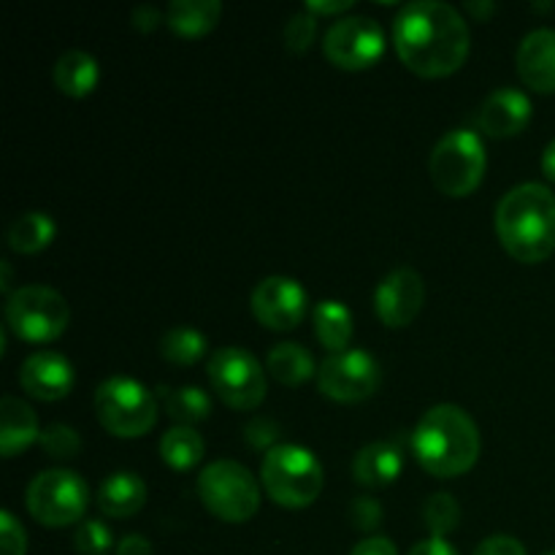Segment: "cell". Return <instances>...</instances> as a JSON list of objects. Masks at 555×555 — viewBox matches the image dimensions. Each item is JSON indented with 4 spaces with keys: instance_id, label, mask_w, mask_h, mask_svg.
<instances>
[{
    "instance_id": "44dd1931",
    "label": "cell",
    "mask_w": 555,
    "mask_h": 555,
    "mask_svg": "<svg viewBox=\"0 0 555 555\" xmlns=\"http://www.w3.org/2000/svg\"><path fill=\"white\" fill-rule=\"evenodd\" d=\"M101 81V68L90 52L70 49L54 63V85L68 98H87Z\"/></svg>"
},
{
    "instance_id": "7c38bea8",
    "label": "cell",
    "mask_w": 555,
    "mask_h": 555,
    "mask_svg": "<svg viewBox=\"0 0 555 555\" xmlns=\"http://www.w3.org/2000/svg\"><path fill=\"white\" fill-rule=\"evenodd\" d=\"M385 30L372 16H345L328 27L323 54L341 70H366L383 57Z\"/></svg>"
},
{
    "instance_id": "d6a6232c",
    "label": "cell",
    "mask_w": 555,
    "mask_h": 555,
    "mask_svg": "<svg viewBox=\"0 0 555 555\" xmlns=\"http://www.w3.org/2000/svg\"><path fill=\"white\" fill-rule=\"evenodd\" d=\"M27 553V534L20 526V520L3 509L0 513V555H25Z\"/></svg>"
},
{
    "instance_id": "ffe728a7",
    "label": "cell",
    "mask_w": 555,
    "mask_h": 555,
    "mask_svg": "<svg viewBox=\"0 0 555 555\" xmlns=\"http://www.w3.org/2000/svg\"><path fill=\"white\" fill-rule=\"evenodd\" d=\"M146 504V482L135 472H117L106 477L98 491V507L114 520L130 518Z\"/></svg>"
},
{
    "instance_id": "4dcf8cb0",
    "label": "cell",
    "mask_w": 555,
    "mask_h": 555,
    "mask_svg": "<svg viewBox=\"0 0 555 555\" xmlns=\"http://www.w3.org/2000/svg\"><path fill=\"white\" fill-rule=\"evenodd\" d=\"M74 545L81 555H106L114 545V534L101 520H81L74 534Z\"/></svg>"
},
{
    "instance_id": "603a6c76",
    "label": "cell",
    "mask_w": 555,
    "mask_h": 555,
    "mask_svg": "<svg viewBox=\"0 0 555 555\" xmlns=\"http://www.w3.org/2000/svg\"><path fill=\"white\" fill-rule=\"evenodd\" d=\"M54 236H57V225H54L47 211H27V215H20L11 222L5 242L14 253L36 255L47 249L54 242Z\"/></svg>"
},
{
    "instance_id": "e575fe53",
    "label": "cell",
    "mask_w": 555,
    "mask_h": 555,
    "mask_svg": "<svg viewBox=\"0 0 555 555\" xmlns=\"http://www.w3.org/2000/svg\"><path fill=\"white\" fill-rule=\"evenodd\" d=\"M475 555H529V553H526L524 542H518L515 537L493 534L480 542V547H477Z\"/></svg>"
},
{
    "instance_id": "8992f818",
    "label": "cell",
    "mask_w": 555,
    "mask_h": 555,
    "mask_svg": "<svg viewBox=\"0 0 555 555\" xmlns=\"http://www.w3.org/2000/svg\"><path fill=\"white\" fill-rule=\"evenodd\" d=\"M198 499L215 518L225 524H247L260 509V486L247 466L222 459L198 475Z\"/></svg>"
},
{
    "instance_id": "1f68e13d",
    "label": "cell",
    "mask_w": 555,
    "mask_h": 555,
    "mask_svg": "<svg viewBox=\"0 0 555 555\" xmlns=\"http://www.w3.org/2000/svg\"><path fill=\"white\" fill-rule=\"evenodd\" d=\"M314 36H318V16L307 9L293 14L291 22L285 25V33H282L285 47L296 54L307 52V49L314 43Z\"/></svg>"
},
{
    "instance_id": "cb8c5ba5",
    "label": "cell",
    "mask_w": 555,
    "mask_h": 555,
    "mask_svg": "<svg viewBox=\"0 0 555 555\" xmlns=\"http://www.w3.org/2000/svg\"><path fill=\"white\" fill-rule=\"evenodd\" d=\"M266 369H269L276 383L287 385V388H296V385L307 383L318 374L312 352L304 350L301 345H293V341L271 347L269 358H266Z\"/></svg>"
},
{
    "instance_id": "ac0fdd59",
    "label": "cell",
    "mask_w": 555,
    "mask_h": 555,
    "mask_svg": "<svg viewBox=\"0 0 555 555\" xmlns=\"http://www.w3.org/2000/svg\"><path fill=\"white\" fill-rule=\"evenodd\" d=\"M38 439H41V428H38L33 406L16 396H3L0 401V453L3 459H14Z\"/></svg>"
},
{
    "instance_id": "7a4b0ae2",
    "label": "cell",
    "mask_w": 555,
    "mask_h": 555,
    "mask_svg": "<svg viewBox=\"0 0 555 555\" xmlns=\"http://www.w3.org/2000/svg\"><path fill=\"white\" fill-rule=\"evenodd\" d=\"M496 236L509 258L542 263L555 253V195L540 182L509 190L496 206Z\"/></svg>"
},
{
    "instance_id": "836d02e7",
    "label": "cell",
    "mask_w": 555,
    "mask_h": 555,
    "mask_svg": "<svg viewBox=\"0 0 555 555\" xmlns=\"http://www.w3.org/2000/svg\"><path fill=\"white\" fill-rule=\"evenodd\" d=\"M347 515H350V524L358 531H374L383 524V507H379V502H374L369 496H358L350 504V509H347Z\"/></svg>"
},
{
    "instance_id": "3957f363",
    "label": "cell",
    "mask_w": 555,
    "mask_h": 555,
    "mask_svg": "<svg viewBox=\"0 0 555 555\" xmlns=\"http://www.w3.org/2000/svg\"><path fill=\"white\" fill-rule=\"evenodd\" d=\"M412 453L428 475L453 480L480 459V428L461 406L437 404L412 431Z\"/></svg>"
},
{
    "instance_id": "83f0119b",
    "label": "cell",
    "mask_w": 555,
    "mask_h": 555,
    "mask_svg": "<svg viewBox=\"0 0 555 555\" xmlns=\"http://www.w3.org/2000/svg\"><path fill=\"white\" fill-rule=\"evenodd\" d=\"M206 350H209L206 336L195 328H184V325L166 331L160 339V356L177 366H193L206 356Z\"/></svg>"
},
{
    "instance_id": "d6986e66",
    "label": "cell",
    "mask_w": 555,
    "mask_h": 555,
    "mask_svg": "<svg viewBox=\"0 0 555 555\" xmlns=\"http://www.w3.org/2000/svg\"><path fill=\"white\" fill-rule=\"evenodd\" d=\"M404 472V455L393 442H372L358 450L352 461V477L358 486L383 488L396 482Z\"/></svg>"
},
{
    "instance_id": "9c48e42d",
    "label": "cell",
    "mask_w": 555,
    "mask_h": 555,
    "mask_svg": "<svg viewBox=\"0 0 555 555\" xmlns=\"http://www.w3.org/2000/svg\"><path fill=\"white\" fill-rule=\"evenodd\" d=\"M27 513L47 529H65L85 518L90 488L76 472L49 469L33 477L25 493Z\"/></svg>"
},
{
    "instance_id": "f35d334b",
    "label": "cell",
    "mask_w": 555,
    "mask_h": 555,
    "mask_svg": "<svg viewBox=\"0 0 555 555\" xmlns=\"http://www.w3.org/2000/svg\"><path fill=\"white\" fill-rule=\"evenodd\" d=\"M117 555H155V553H152V545H150V540H146V537L128 534L117 545Z\"/></svg>"
},
{
    "instance_id": "4316f807",
    "label": "cell",
    "mask_w": 555,
    "mask_h": 555,
    "mask_svg": "<svg viewBox=\"0 0 555 555\" xmlns=\"http://www.w3.org/2000/svg\"><path fill=\"white\" fill-rule=\"evenodd\" d=\"M163 406H166L171 421L190 428L211 415V399L201 388H193V385H184V388L177 390L163 388Z\"/></svg>"
},
{
    "instance_id": "8fae6325",
    "label": "cell",
    "mask_w": 555,
    "mask_h": 555,
    "mask_svg": "<svg viewBox=\"0 0 555 555\" xmlns=\"http://www.w3.org/2000/svg\"><path fill=\"white\" fill-rule=\"evenodd\" d=\"M383 383L377 358L363 350L334 352L318 366V388L328 399L341 404H358L374 396Z\"/></svg>"
},
{
    "instance_id": "484cf974",
    "label": "cell",
    "mask_w": 555,
    "mask_h": 555,
    "mask_svg": "<svg viewBox=\"0 0 555 555\" xmlns=\"http://www.w3.org/2000/svg\"><path fill=\"white\" fill-rule=\"evenodd\" d=\"M206 453V444L201 434L190 426H173L163 434L160 439V455L166 466L177 472H190L195 464H201Z\"/></svg>"
},
{
    "instance_id": "9a60e30c",
    "label": "cell",
    "mask_w": 555,
    "mask_h": 555,
    "mask_svg": "<svg viewBox=\"0 0 555 555\" xmlns=\"http://www.w3.org/2000/svg\"><path fill=\"white\" fill-rule=\"evenodd\" d=\"M76 374L65 356L52 350L33 352L20 369V385L30 399L60 401L74 390Z\"/></svg>"
},
{
    "instance_id": "52a82bcc",
    "label": "cell",
    "mask_w": 555,
    "mask_h": 555,
    "mask_svg": "<svg viewBox=\"0 0 555 555\" xmlns=\"http://www.w3.org/2000/svg\"><path fill=\"white\" fill-rule=\"evenodd\" d=\"M95 415L114 437L139 439L157 423V401L139 379L108 377L95 390Z\"/></svg>"
},
{
    "instance_id": "5b68a950",
    "label": "cell",
    "mask_w": 555,
    "mask_h": 555,
    "mask_svg": "<svg viewBox=\"0 0 555 555\" xmlns=\"http://www.w3.org/2000/svg\"><path fill=\"white\" fill-rule=\"evenodd\" d=\"M488 155L480 133L459 128L444 133L428 157V177L434 188L448 198H466L480 188L486 177Z\"/></svg>"
},
{
    "instance_id": "f546056e",
    "label": "cell",
    "mask_w": 555,
    "mask_h": 555,
    "mask_svg": "<svg viewBox=\"0 0 555 555\" xmlns=\"http://www.w3.org/2000/svg\"><path fill=\"white\" fill-rule=\"evenodd\" d=\"M38 444H41L43 453H47L49 459H57V461L76 459L81 450L79 434H76L70 426H63V423H52V426L43 428Z\"/></svg>"
},
{
    "instance_id": "d590c367",
    "label": "cell",
    "mask_w": 555,
    "mask_h": 555,
    "mask_svg": "<svg viewBox=\"0 0 555 555\" xmlns=\"http://www.w3.org/2000/svg\"><path fill=\"white\" fill-rule=\"evenodd\" d=\"M163 22H166V14H160L155 5H139V9L130 14V25H133L135 30H141V33L157 30Z\"/></svg>"
},
{
    "instance_id": "f1b7e54d",
    "label": "cell",
    "mask_w": 555,
    "mask_h": 555,
    "mask_svg": "<svg viewBox=\"0 0 555 555\" xmlns=\"http://www.w3.org/2000/svg\"><path fill=\"white\" fill-rule=\"evenodd\" d=\"M423 520H426V529L431 531V537L444 540L450 531L459 529V502H455L450 493H434V496H428V502L423 504Z\"/></svg>"
},
{
    "instance_id": "2e32d148",
    "label": "cell",
    "mask_w": 555,
    "mask_h": 555,
    "mask_svg": "<svg viewBox=\"0 0 555 555\" xmlns=\"http://www.w3.org/2000/svg\"><path fill=\"white\" fill-rule=\"evenodd\" d=\"M531 122V101L526 92L504 87V90L491 92L482 101L480 114H477V125L486 135L493 139H513V135L524 133L526 125Z\"/></svg>"
},
{
    "instance_id": "7402d4cb",
    "label": "cell",
    "mask_w": 555,
    "mask_h": 555,
    "mask_svg": "<svg viewBox=\"0 0 555 555\" xmlns=\"http://www.w3.org/2000/svg\"><path fill=\"white\" fill-rule=\"evenodd\" d=\"M220 16L217 0H173L166 9V25L184 38H201L215 30Z\"/></svg>"
},
{
    "instance_id": "277c9868",
    "label": "cell",
    "mask_w": 555,
    "mask_h": 555,
    "mask_svg": "<svg viewBox=\"0 0 555 555\" xmlns=\"http://www.w3.org/2000/svg\"><path fill=\"white\" fill-rule=\"evenodd\" d=\"M260 482L274 504L285 509L312 507L325 486L323 464L301 444H274L260 464Z\"/></svg>"
},
{
    "instance_id": "e0dca14e",
    "label": "cell",
    "mask_w": 555,
    "mask_h": 555,
    "mask_svg": "<svg viewBox=\"0 0 555 555\" xmlns=\"http://www.w3.org/2000/svg\"><path fill=\"white\" fill-rule=\"evenodd\" d=\"M518 76L526 87L542 95L555 92V30H531L518 47Z\"/></svg>"
},
{
    "instance_id": "d4e9b609",
    "label": "cell",
    "mask_w": 555,
    "mask_h": 555,
    "mask_svg": "<svg viewBox=\"0 0 555 555\" xmlns=\"http://www.w3.org/2000/svg\"><path fill=\"white\" fill-rule=\"evenodd\" d=\"M314 334L325 350L345 352L352 341V312L341 301H320L314 307Z\"/></svg>"
},
{
    "instance_id": "30bf717a",
    "label": "cell",
    "mask_w": 555,
    "mask_h": 555,
    "mask_svg": "<svg viewBox=\"0 0 555 555\" xmlns=\"http://www.w3.org/2000/svg\"><path fill=\"white\" fill-rule=\"evenodd\" d=\"M209 383L217 399L231 410L249 412L263 404L266 372L253 352L242 347H222L209 361Z\"/></svg>"
},
{
    "instance_id": "6da1fadb",
    "label": "cell",
    "mask_w": 555,
    "mask_h": 555,
    "mask_svg": "<svg viewBox=\"0 0 555 555\" xmlns=\"http://www.w3.org/2000/svg\"><path fill=\"white\" fill-rule=\"evenodd\" d=\"M393 47L412 74L423 79H444L469 57L472 33L455 5L417 0L396 14Z\"/></svg>"
},
{
    "instance_id": "8d00e7d4",
    "label": "cell",
    "mask_w": 555,
    "mask_h": 555,
    "mask_svg": "<svg viewBox=\"0 0 555 555\" xmlns=\"http://www.w3.org/2000/svg\"><path fill=\"white\" fill-rule=\"evenodd\" d=\"M350 555H399V551H396L393 542L385 540V537H369V540L358 542Z\"/></svg>"
},
{
    "instance_id": "7bdbcfd3",
    "label": "cell",
    "mask_w": 555,
    "mask_h": 555,
    "mask_svg": "<svg viewBox=\"0 0 555 555\" xmlns=\"http://www.w3.org/2000/svg\"><path fill=\"white\" fill-rule=\"evenodd\" d=\"M545 555H555V551H551V553H545Z\"/></svg>"
},
{
    "instance_id": "ab89813d",
    "label": "cell",
    "mask_w": 555,
    "mask_h": 555,
    "mask_svg": "<svg viewBox=\"0 0 555 555\" xmlns=\"http://www.w3.org/2000/svg\"><path fill=\"white\" fill-rule=\"evenodd\" d=\"M350 5L352 0H339V3H318V0H312L304 9L312 11V14H341V11H350Z\"/></svg>"
},
{
    "instance_id": "5bb4252c",
    "label": "cell",
    "mask_w": 555,
    "mask_h": 555,
    "mask_svg": "<svg viewBox=\"0 0 555 555\" xmlns=\"http://www.w3.org/2000/svg\"><path fill=\"white\" fill-rule=\"evenodd\" d=\"M426 285L415 269H396L385 276L374 293V309L388 328H406L421 314Z\"/></svg>"
},
{
    "instance_id": "ba28073f",
    "label": "cell",
    "mask_w": 555,
    "mask_h": 555,
    "mask_svg": "<svg viewBox=\"0 0 555 555\" xmlns=\"http://www.w3.org/2000/svg\"><path fill=\"white\" fill-rule=\"evenodd\" d=\"M68 301L43 285H25L5 298V325L11 334L30 345L60 339L68 328Z\"/></svg>"
},
{
    "instance_id": "74e56055",
    "label": "cell",
    "mask_w": 555,
    "mask_h": 555,
    "mask_svg": "<svg viewBox=\"0 0 555 555\" xmlns=\"http://www.w3.org/2000/svg\"><path fill=\"white\" fill-rule=\"evenodd\" d=\"M410 555H459V551H455L448 540L428 537V540L417 542V545L410 551Z\"/></svg>"
},
{
    "instance_id": "b9f144b4",
    "label": "cell",
    "mask_w": 555,
    "mask_h": 555,
    "mask_svg": "<svg viewBox=\"0 0 555 555\" xmlns=\"http://www.w3.org/2000/svg\"><path fill=\"white\" fill-rule=\"evenodd\" d=\"M466 9H469L472 14L477 16V20H486V16L491 14L493 9H496V5H493V3H469V5H466Z\"/></svg>"
},
{
    "instance_id": "4fadbf2b",
    "label": "cell",
    "mask_w": 555,
    "mask_h": 555,
    "mask_svg": "<svg viewBox=\"0 0 555 555\" xmlns=\"http://www.w3.org/2000/svg\"><path fill=\"white\" fill-rule=\"evenodd\" d=\"M249 307L255 320L269 331H293L307 318L309 296L293 276L274 274L255 285Z\"/></svg>"
},
{
    "instance_id": "60d3db41",
    "label": "cell",
    "mask_w": 555,
    "mask_h": 555,
    "mask_svg": "<svg viewBox=\"0 0 555 555\" xmlns=\"http://www.w3.org/2000/svg\"><path fill=\"white\" fill-rule=\"evenodd\" d=\"M542 171H545V177L555 184V139L545 146V152H542Z\"/></svg>"
}]
</instances>
